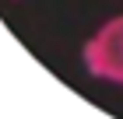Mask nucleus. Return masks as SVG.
Instances as JSON below:
<instances>
[{
    "label": "nucleus",
    "mask_w": 123,
    "mask_h": 119,
    "mask_svg": "<svg viewBox=\"0 0 123 119\" xmlns=\"http://www.w3.org/2000/svg\"><path fill=\"white\" fill-rule=\"evenodd\" d=\"M88 74L109 84H123V14L109 18L81 49Z\"/></svg>",
    "instance_id": "f257e3e1"
}]
</instances>
